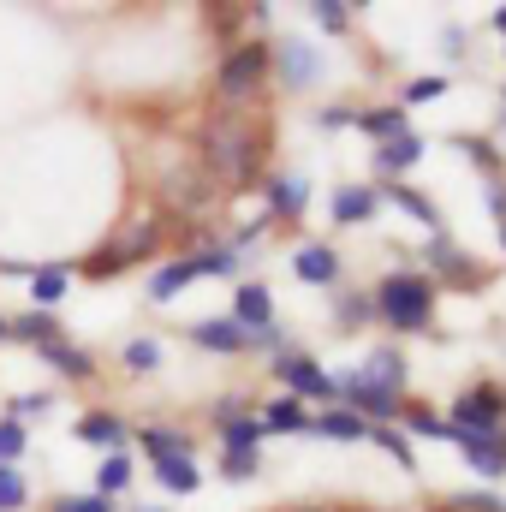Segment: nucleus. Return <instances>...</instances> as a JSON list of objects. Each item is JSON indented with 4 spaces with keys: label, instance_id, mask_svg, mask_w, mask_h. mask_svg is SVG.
<instances>
[{
    "label": "nucleus",
    "instance_id": "obj_52",
    "mask_svg": "<svg viewBox=\"0 0 506 512\" xmlns=\"http://www.w3.org/2000/svg\"><path fill=\"white\" fill-rule=\"evenodd\" d=\"M501 102H506V96H501Z\"/></svg>",
    "mask_w": 506,
    "mask_h": 512
},
{
    "label": "nucleus",
    "instance_id": "obj_35",
    "mask_svg": "<svg viewBox=\"0 0 506 512\" xmlns=\"http://www.w3.org/2000/svg\"><path fill=\"white\" fill-rule=\"evenodd\" d=\"M30 459V423L0 417V465H24Z\"/></svg>",
    "mask_w": 506,
    "mask_h": 512
},
{
    "label": "nucleus",
    "instance_id": "obj_4",
    "mask_svg": "<svg viewBox=\"0 0 506 512\" xmlns=\"http://www.w3.org/2000/svg\"><path fill=\"white\" fill-rule=\"evenodd\" d=\"M167 245V221L149 209V215H131V227H120L108 245H96L90 256H78L72 268H78V280H114V274H126L137 262H155Z\"/></svg>",
    "mask_w": 506,
    "mask_h": 512
},
{
    "label": "nucleus",
    "instance_id": "obj_40",
    "mask_svg": "<svg viewBox=\"0 0 506 512\" xmlns=\"http://www.w3.org/2000/svg\"><path fill=\"white\" fill-rule=\"evenodd\" d=\"M245 18H251V6H209V30H215L227 48L239 42V24H245Z\"/></svg>",
    "mask_w": 506,
    "mask_h": 512
},
{
    "label": "nucleus",
    "instance_id": "obj_48",
    "mask_svg": "<svg viewBox=\"0 0 506 512\" xmlns=\"http://www.w3.org/2000/svg\"><path fill=\"white\" fill-rule=\"evenodd\" d=\"M292 512H340V507H292Z\"/></svg>",
    "mask_w": 506,
    "mask_h": 512
},
{
    "label": "nucleus",
    "instance_id": "obj_37",
    "mask_svg": "<svg viewBox=\"0 0 506 512\" xmlns=\"http://www.w3.org/2000/svg\"><path fill=\"white\" fill-rule=\"evenodd\" d=\"M364 322H376L370 316V292H340L334 298V328H364Z\"/></svg>",
    "mask_w": 506,
    "mask_h": 512
},
{
    "label": "nucleus",
    "instance_id": "obj_36",
    "mask_svg": "<svg viewBox=\"0 0 506 512\" xmlns=\"http://www.w3.org/2000/svg\"><path fill=\"white\" fill-rule=\"evenodd\" d=\"M42 512H120V507L102 501V495H90V489H66V495H48Z\"/></svg>",
    "mask_w": 506,
    "mask_h": 512
},
{
    "label": "nucleus",
    "instance_id": "obj_11",
    "mask_svg": "<svg viewBox=\"0 0 506 512\" xmlns=\"http://www.w3.org/2000/svg\"><path fill=\"white\" fill-rule=\"evenodd\" d=\"M453 447L465 453V465L477 477H506V429H453Z\"/></svg>",
    "mask_w": 506,
    "mask_h": 512
},
{
    "label": "nucleus",
    "instance_id": "obj_26",
    "mask_svg": "<svg viewBox=\"0 0 506 512\" xmlns=\"http://www.w3.org/2000/svg\"><path fill=\"white\" fill-rule=\"evenodd\" d=\"M161 364H167V340H155V334H131L120 346V370L126 376H155Z\"/></svg>",
    "mask_w": 506,
    "mask_h": 512
},
{
    "label": "nucleus",
    "instance_id": "obj_13",
    "mask_svg": "<svg viewBox=\"0 0 506 512\" xmlns=\"http://www.w3.org/2000/svg\"><path fill=\"white\" fill-rule=\"evenodd\" d=\"M6 334H12V346H24V352H42V346L66 340V322H60V316H48V310H30V304H18V310H6Z\"/></svg>",
    "mask_w": 506,
    "mask_h": 512
},
{
    "label": "nucleus",
    "instance_id": "obj_9",
    "mask_svg": "<svg viewBox=\"0 0 506 512\" xmlns=\"http://www.w3.org/2000/svg\"><path fill=\"white\" fill-rule=\"evenodd\" d=\"M72 280H78V268H72L66 256L36 262V268H30V280H24V304H30V310H48V316H60V304L72 298Z\"/></svg>",
    "mask_w": 506,
    "mask_h": 512
},
{
    "label": "nucleus",
    "instance_id": "obj_5",
    "mask_svg": "<svg viewBox=\"0 0 506 512\" xmlns=\"http://www.w3.org/2000/svg\"><path fill=\"white\" fill-rule=\"evenodd\" d=\"M268 376L286 387L298 405H334V376L304 352V346H286V352H274L268 358Z\"/></svg>",
    "mask_w": 506,
    "mask_h": 512
},
{
    "label": "nucleus",
    "instance_id": "obj_8",
    "mask_svg": "<svg viewBox=\"0 0 506 512\" xmlns=\"http://www.w3.org/2000/svg\"><path fill=\"white\" fill-rule=\"evenodd\" d=\"M42 370H54L60 382H72V387H96L102 382V358L90 352V346H78L72 334L66 340H54V346H42V352H30Z\"/></svg>",
    "mask_w": 506,
    "mask_h": 512
},
{
    "label": "nucleus",
    "instance_id": "obj_38",
    "mask_svg": "<svg viewBox=\"0 0 506 512\" xmlns=\"http://www.w3.org/2000/svg\"><path fill=\"white\" fill-rule=\"evenodd\" d=\"M453 149H465V155H471L489 179H501V149H495L489 137H465V131H459V137H453Z\"/></svg>",
    "mask_w": 506,
    "mask_h": 512
},
{
    "label": "nucleus",
    "instance_id": "obj_7",
    "mask_svg": "<svg viewBox=\"0 0 506 512\" xmlns=\"http://www.w3.org/2000/svg\"><path fill=\"white\" fill-rule=\"evenodd\" d=\"M268 60H274V78H280V90H286V96H304V90L322 78V60H316V48H310V42H298V36H280V42H268Z\"/></svg>",
    "mask_w": 506,
    "mask_h": 512
},
{
    "label": "nucleus",
    "instance_id": "obj_31",
    "mask_svg": "<svg viewBox=\"0 0 506 512\" xmlns=\"http://www.w3.org/2000/svg\"><path fill=\"white\" fill-rule=\"evenodd\" d=\"M36 501V483L24 465H0V512H30Z\"/></svg>",
    "mask_w": 506,
    "mask_h": 512
},
{
    "label": "nucleus",
    "instance_id": "obj_16",
    "mask_svg": "<svg viewBox=\"0 0 506 512\" xmlns=\"http://www.w3.org/2000/svg\"><path fill=\"white\" fill-rule=\"evenodd\" d=\"M423 155H429V143H423L417 131H405V137H387V143H376V155H370V161H376V185H399V179H405V173H411V167H417Z\"/></svg>",
    "mask_w": 506,
    "mask_h": 512
},
{
    "label": "nucleus",
    "instance_id": "obj_15",
    "mask_svg": "<svg viewBox=\"0 0 506 512\" xmlns=\"http://www.w3.org/2000/svg\"><path fill=\"white\" fill-rule=\"evenodd\" d=\"M227 322H239L245 334H268L274 328V292L262 286V280H239L233 286V310H227Z\"/></svg>",
    "mask_w": 506,
    "mask_h": 512
},
{
    "label": "nucleus",
    "instance_id": "obj_2",
    "mask_svg": "<svg viewBox=\"0 0 506 512\" xmlns=\"http://www.w3.org/2000/svg\"><path fill=\"white\" fill-rule=\"evenodd\" d=\"M435 298H441V286L429 274L393 268V274H381L376 292H370V316L381 328H393V334H423L435 322Z\"/></svg>",
    "mask_w": 506,
    "mask_h": 512
},
{
    "label": "nucleus",
    "instance_id": "obj_18",
    "mask_svg": "<svg viewBox=\"0 0 506 512\" xmlns=\"http://www.w3.org/2000/svg\"><path fill=\"white\" fill-rule=\"evenodd\" d=\"M131 447L155 465V459H167V453H185V459H197V441H191V429H179V423H137L131 429Z\"/></svg>",
    "mask_w": 506,
    "mask_h": 512
},
{
    "label": "nucleus",
    "instance_id": "obj_19",
    "mask_svg": "<svg viewBox=\"0 0 506 512\" xmlns=\"http://www.w3.org/2000/svg\"><path fill=\"white\" fill-rule=\"evenodd\" d=\"M292 274H298L304 286H328V292H334L346 268H340V251H334V245H322V239H304V245L292 251Z\"/></svg>",
    "mask_w": 506,
    "mask_h": 512
},
{
    "label": "nucleus",
    "instance_id": "obj_25",
    "mask_svg": "<svg viewBox=\"0 0 506 512\" xmlns=\"http://www.w3.org/2000/svg\"><path fill=\"white\" fill-rule=\"evenodd\" d=\"M310 435H322V441H370V423L352 417L346 405H328V411L310 417Z\"/></svg>",
    "mask_w": 506,
    "mask_h": 512
},
{
    "label": "nucleus",
    "instance_id": "obj_43",
    "mask_svg": "<svg viewBox=\"0 0 506 512\" xmlns=\"http://www.w3.org/2000/svg\"><path fill=\"white\" fill-rule=\"evenodd\" d=\"M435 96H447V78H411V84H405V108L435 102Z\"/></svg>",
    "mask_w": 506,
    "mask_h": 512
},
{
    "label": "nucleus",
    "instance_id": "obj_39",
    "mask_svg": "<svg viewBox=\"0 0 506 512\" xmlns=\"http://www.w3.org/2000/svg\"><path fill=\"white\" fill-rule=\"evenodd\" d=\"M352 12H358V6H346V0H316V6H310V18H316L322 30H334V36L352 30Z\"/></svg>",
    "mask_w": 506,
    "mask_h": 512
},
{
    "label": "nucleus",
    "instance_id": "obj_24",
    "mask_svg": "<svg viewBox=\"0 0 506 512\" xmlns=\"http://www.w3.org/2000/svg\"><path fill=\"white\" fill-rule=\"evenodd\" d=\"M149 471H155V483H161L167 495H197V489H203V465L185 459V453H167V459H155Z\"/></svg>",
    "mask_w": 506,
    "mask_h": 512
},
{
    "label": "nucleus",
    "instance_id": "obj_45",
    "mask_svg": "<svg viewBox=\"0 0 506 512\" xmlns=\"http://www.w3.org/2000/svg\"><path fill=\"white\" fill-rule=\"evenodd\" d=\"M352 120H358V108H346V102H340V108H322V114H316V126H322V131H346Z\"/></svg>",
    "mask_w": 506,
    "mask_h": 512
},
{
    "label": "nucleus",
    "instance_id": "obj_34",
    "mask_svg": "<svg viewBox=\"0 0 506 512\" xmlns=\"http://www.w3.org/2000/svg\"><path fill=\"white\" fill-rule=\"evenodd\" d=\"M370 441L393 453V465H399V471H417V453H411V435H405L399 423H381V429H370Z\"/></svg>",
    "mask_w": 506,
    "mask_h": 512
},
{
    "label": "nucleus",
    "instance_id": "obj_41",
    "mask_svg": "<svg viewBox=\"0 0 506 512\" xmlns=\"http://www.w3.org/2000/svg\"><path fill=\"white\" fill-rule=\"evenodd\" d=\"M227 483H251V477H262V453H221V465H215Z\"/></svg>",
    "mask_w": 506,
    "mask_h": 512
},
{
    "label": "nucleus",
    "instance_id": "obj_30",
    "mask_svg": "<svg viewBox=\"0 0 506 512\" xmlns=\"http://www.w3.org/2000/svg\"><path fill=\"white\" fill-rule=\"evenodd\" d=\"M352 126L364 131L370 143H387V137H405L411 120H405V108H358V120Z\"/></svg>",
    "mask_w": 506,
    "mask_h": 512
},
{
    "label": "nucleus",
    "instance_id": "obj_46",
    "mask_svg": "<svg viewBox=\"0 0 506 512\" xmlns=\"http://www.w3.org/2000/svg\"><path fill=\"white\" fill-rule=\"evenodd\" d=\"M495 30L506 36V6H495Z\"/></svg>",
    "mask_w": 506,
    "mask_h": 512
},
{
    "label": "nucleus",
    "instance_id": "obj_49",
    "mask_svg": "<svg viewBox=\"0 0 506 512\" xmlns=\"http://www.w3.org/2000/svg\"><path fill=\"white\" fill-rule=\"evenodd\" d=\"M131 512H167V507H131Z\"/></svg>",
    "mask_w": 506,
    "mask_h": 512
},
{
    "label": "nucleus",
    "instance_id": "obj_47",
    "mask_svg": "<svg viewBox=\"0 0 506 512\" xmlns=\"http://www.w3.org/2000/svg\"><path fill=\"white\" fill-rule=\"evenodd\" d=\"M0 346H12V334H6V310H0Z\"/></svg>",
    "mask_w": 506,
    "mask_h": 512
},
{
    "label": "nucleus",
    "instance_id": "obj_32",
    "mask_svg": "<svg viewBox=\"0 0 506 512\" xmlns=\"http://www.w3.org/2000/svg\"><path fill=\"white\" fill-rule=\"evenodd\" d=\"M215 441H221V453H262V423H256V411L251 417H239V423H221L215 429Z\"/></svg>",
    "mask_w": 506,
    "mask_h": 512
},
{
    "label": "nucleus",
    "instance_id": "obj_50",
    "mask_svg": "<svg viewBox=\"0 0 506 512\" xmlns=\"http://www.w3.org/2000/svg\"><path fill=\"white\" fill-rule=\"evenodd\" d=\"M340 512H370V507H340Z\"/></svg>",
    "mask_w": 506,
    "mask_h": 512
},
{
    "label": "nucleus",
    "instance_id": "obj_27",
    "mask_svg": "<svg viewBox=\"0 0 506 512\" xmlns=\"http://www.w3.org/2000/svg\"><path fill=\"white\" fill-rule=\"evenodd\" d=\"M358 376H370L376 387H387V393H399V399H405V358H399L393 346H376V352L364 358V370H358Z\"/></svg>",
    "mask_w": 506,
    "mask_h": 512
},
{
    "label": "nucleus",
    "instance_id": "obj_29",
    "mask_svg": "<svg viewBox=\"0 0 506 512\" xmlns=\"http://www.w3.org/2000/svg\"><path fill=\"white\" fill-rule=\"evenodd\" d=\"M376 191H381V203H399L411 221H423L429 233H441V209H435L423 191H411V185H376Z\"/></svg>",
    "mask_w": 506,
    "mask_h": 512
},
{
    "label": "nucleus",
    "instance_id": "obj_22",
    "mask_svg": "<svg viewBox=\"0 0 506 512\" xmlns=\"http://www.w3.org/2000/svg\"><path fill=\"white\" fill-rule=\"evenodd\" d=\"M256 423H262V435H310V405H298L292 393H280V399H268L256 411Z\"/></svg>",
    "mask_w": 506,
    "mask_h": 512
},
{
    "label": "nucleus",
    "instance_id": "obj_6",
    "mask_svg": "<svg viewBox=\"0 0 506 512\" xmlns=\"http://www.w3.org/2000/svg\"><path fill=\"white\" fill-rule=\"evenodd\" d=\"M131 417H120L114 405H90V411H78L72 417V441H84V447H96V453H131Z\"/></svg>",
    "mask_w": 506,
    "mask_h": 512
},
{
    "label": "nucleus",
    "instance_id": "obj_17",
    "mask_svg": "<svg viewBox=\"0 0 506 512\" xmlns=\"http://www.w3.org/2000/svg\"><path fill=\"white\" fill-rule=\"evenodd\" d=\"M262 203H268V221H298L304 203H310V179L304 173H268L262 179Z\"/></svg>",
    "mask_w": 506,
    "mask_h": 512
},
{
    "label": "nucleus",
    "instance_id": "obj_44",
    "mask_svg": "<svg viewBox=\"0 0 506 512\" xmlns=\"http://www.w3.org/2000/svg\"><path fill=\"white\" fill-rule=\"evenodd\" d=\"M447 512H506V501L501 495H453Z\"/></svg>",
    "mask_w": 506,
    "mask_h": 512
},
{
    "label": "nucleus",
    "instance_id": "obj_23",
    "mask_svg": "<svg viewBox=\"0 0 506 512\" xmlns=\"http://www.w3.org/2000/svg\"><path fill=\"white\" fill-rule=\"evenodd\" d=\"M185 286H197V268H191V256H167V262L149 274V304H173Z\"/></svg>",
    "mask_w": 506,
    "mask_h": 512
},
{
    "label": "nucleus",
    "instance_id": "obj_12",
    "mask_svg": "<svg viewBox=\"0 0 506 512\" xmlns=\"http://www.w3.org/2000/svg\"><path fill=\"white\" fill-rule=\"evenodd\" d=\"M423 256H429V280H435V286H441V280H447V286H483V268L459 251L447 233H435V239L423 245Z\"/></svg>",
    "mask_w": 506,
    "mask_h": 512
},
{
    "label": "nucleus",
    "instance_id": "obj_20",
    "mask_svg": "<svg viewBox=\"0 0 506 512\" xmlns=\"http://www.w3.org/2000/svg\"><path fill=\"white\" fill-rule=\"evenodd\" d=\"M376 209H381L376 185H340V191H334V203H328L334 227H364V221H376Z\"/></svg>",
    "mask_w": 506,
    "mask_h": 512
},
{
    "label": "nucleus",
    "instance_id": "obj_3",
    "mask_svg": "<svg viewBox=\"0 0 506 512\" xmlns=\"http://www.w3.org/2000/svg\"><path fill=\"white\" fill-rule=\"evenodd\" d=\"M268 78H274L268 42H262V36H239V42H233V48H221V60H215V108L256 114V102H262Z\"/></svg>",
    "mask_w": 506,
    "mask_h": 512
},
{
    "label": "nucleus",
    "instance_id": "obj_42",
    "mask_svg": "<svg viewBox=\"0 0 506 512\" xmlns=\"http://www.w3.org/2000/svg\"><path fill=\"white\" fill-rule=\"evenodd\" d=\"M239 417H251V399H245L239 387H227V393H221V399L209 405V423L221 429V423H239Z\"/></svg>",
    "mask_w": 506,
    "mask_h": 512
},
{
    "label": "nucleus",
    "instance_id": "obj_33",
    "mask_svg": "<svg viewBox=\"0 0 506 512\" xmlns=\"http://www.w3.org/2000/svg\"><path fill=\"white\" fill-rule=\"evenodd\" d=\"M399 417H405V429H411V435H429V441H453V423H447L441 411L417 405V399H405V405H399Z\"/></svg>",
    "mask_w": 506,
    "mask_h": 512
},
{
    "label": "nucleus",
    "instance_id": "obj_14",
    "mask_svg": "<svg viewBox=\"0 0 506 512\" xmlns=\"http://www.w3.org/2000/svg\"><path fill=\"white\" fill-rule=\"evenodd\" d=\"M185 340H191L197 352H215V358H245V352H251V334H245L239 322H227V316H203V322H191Z\"/></svg>",
    "mask_w": 506,
    "mask_h": 512
},
{
    "label": "nucleus",
    "instance_id": "obj_10",
    "mask_svg": "<svg viewBox=\"0 0 506 512\" xmlns=\"http://www.w3.org/2000/svg\"><path fill=\"white\" fill-rule=\"evenodd\" d=\"M453 429H506V393L495 382H477L453 399Z\"/></svg>",
    "mask_w": 506,
    "mask_h": 512
},
{
    "label": "nucleus",
    "instance_id": "obj_51",
    "mask_svg": "<svg viewBox=\"0 0 506 512\" xmlns=\"http://www.w3.org/2000/svg\"><path fill=\"white\" fill-rule=\"evenodd\" d=\"M501 245H506V221H501Z\"/></svg>",
    "mask_w": 506,
    "mask_h": 512
},
{
    "label": "nucleus",
    "instance_id": "obj_21",
    "mask_svg": "<svg viewBox=\"0 0 506 512\" xmlns=\"http://www.w3.org/2000/svg\"><path fill=\"white\" fill-rule=\"evenodd\" d=\"M131 483H137V459L131 453H102V465H96V483H90V495H102V501H126Z\"/></svg>",
    "mask_w": 506,
    "mask_h": 512
},
{
    "label": "nucleus",
    "instance_id": "obj_28",
    "mask_svg": "<svg viewBox=\"0 0 506 512\" xmlns=\"http://www.w3.org/2000/svg\"><path fill=\"white\" fill-rule=\"evenodd\" d=\"M54 405H60V393H54V387H30V393H6L0 417H12V423H36V417H48Z\"/></svg>",
    "mask_w": 506,
    "mask_h": 512
},
{
    "label": "nucleus",
    "instance_id": "obj_1",
    "mask_svg": "<svg viewBox=\"0 0 506 512\" xmlns=\"http://www.w3.org/2000/svg\"><path fill=\"white\" fill-rule=\"evenodd\" d=\"M262 161H268V126L256 114L215 108L203 120V131H197V167L209 173V185L251 191L256 179H262Z\"/></svg>",
    "mask_w": 506,
    "mask_h": 512
}]
</instances>
